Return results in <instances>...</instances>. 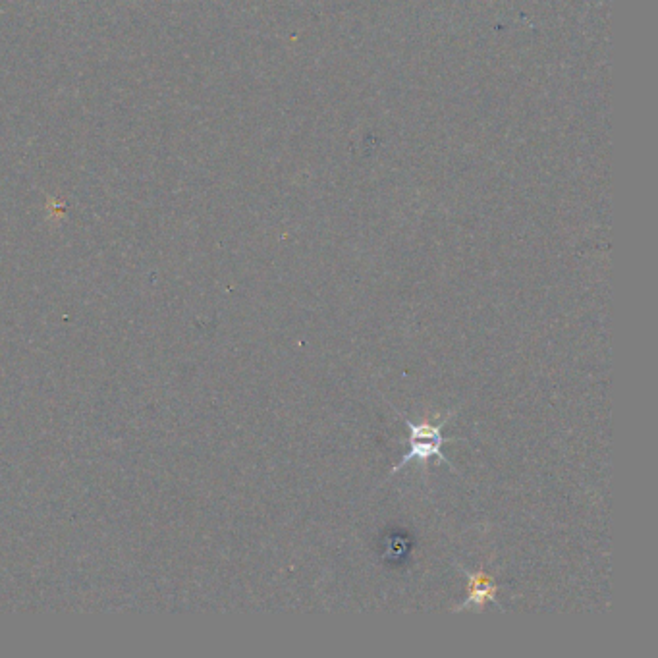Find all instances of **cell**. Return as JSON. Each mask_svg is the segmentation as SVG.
Masks as SVG:
<instances>
[{"instance_id": "cell-1", "label": "cell", "mask_w": 658, "mask_h": 658, "mask_svg": "<svg viewBox=\"0 0 658 658\" xmlns=\"http://www.w3.org/2000/svg\"><path fill=\"white\" fill-rule=\"evenodd\" d=\"M456 570H460L467 577L469 589H467L466 601L460 606H456L454 612H462L467 608H477L479 612H483V608L489 603L494 604L500 612H504V606L498 603V599H496V593H498L500 587L494 583L493 577L489 576L487 572H483V570H479V572L467 570L466 566H462L458 562H456Z\"/></svg>"}, {"instance_id": "cell-2", "label": "cell", "mask_w": 658, "mask_h": 658, "mask_svg": "<svg viewBox=\"0 0 658 658\" xmlns=\"http://www.w3.org/2000/svg\"><path fill=\"white\" fill-rule=\"evenodd\" d=\"M402 442L410 444V450H408L406 456L400 460V464H396V466L392 467L390 477L396 475L402 467L408 466L410 462H417V464L421 466V469L425 471L427 466H429V460H431V458H437L439 464H446V466L450 467L452 471H456V467L450 464V460H448V458L444 456V452H442V444H446L444 440L417 439L402 440Z\"/></svg>"}]
</instances>
